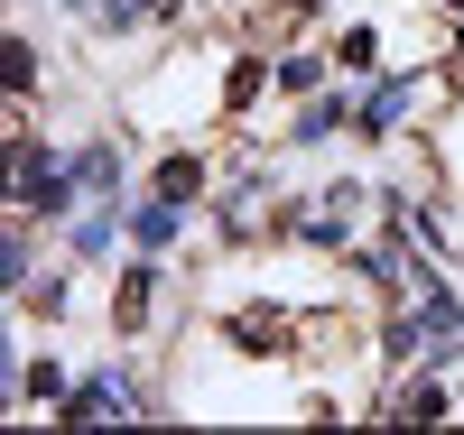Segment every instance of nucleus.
Instances as JSON below:
<instances>
[{"label": "nucleus", "mask_w": 464, "mask_h": 435, "mask_svg": "<svg viewBox=\"0 0 464 435\" xmlns=\"http://www.w3.org/2000/svg\"><path fill=\"white\" fill-rule=\"evenodd\" d=\"M159 408H168V399H159L130 362H93V371H74L56 426H140V417H159Z\"/></svg>", "instance_id": "nucleus-1"}, {"label": "nucleus", "mask_w": 464, "mask_h": 435, "mask_svg": "<svg viewBox=\"0 0 464 435\" xmlns=\"http://www.w3.org/2000/svg\"><path fill=\"white\" fill-rule=\"evenodd\" d=\"M159 297H168V260L130 251L121 279H111V343H149L159 334Z\"/></svg>", "instance_id": "nucleus-2"}, {"label": "nucleus", "mask_w": 464, "mask_h": 435, "mask_svg": "<svg viewBox=\"0 0 464 435\" xmlns=\"http://www.w3.org/2000/svg\"><path fill=\"white\" fill-rule=\"evenodd\" d=\"M65 167H74V194H130V139L121 130H84V139H65Z\"/></svg>", "instance_id": "nucleus-3"}, {"label": "nucleus", "mask_w": 464, "mask_h": 435, "mask_svg": "<svg viewBox=\"0 0 464 435\" xmlns=\"http://www.w3.org/2000/svg\"><path fill=\"white\" fill-rule=\"evenodd\" d=\"M149 194H168V204H214V167L196 139H168L159 157H149Z\"/></svg>", "instance_id": "nucleus-4"}, {"label": "nucleus", "mask_w": 464, "mask_h": 435, "mask_svg": "<svg viewBox=\"0 0 464 435\" xmlns=\"http://www.w3.org/2000/svg\"><path fill=\"white\" fill-rule=\"evenodd\" d=\"M334 130H353V84H334L325 93H306V102H288V148H325Z\"/></svg>", "instance_id": "nucleus-5"}, {"label": "nucleus", "mask_w": 464, "mask_h": 435, "mask_svg": "<svg viewBox=\"0 0 464 435\" xmlns=\"http://www.w3.org/2000/svg\"><path fill=\"white\" fill-rule=\"evenodd\" d=\"M186 213L196 204H168V194H130V251H149V260H177L186 251Z\"/></svg>", "instance_id": "nucleus-6"}, {"label": "nucleus", "mask_w": 464, "mask_h": 435, "mask_svg": "<svg viewBox=\"0 0 464 435\" xmlns=\"http://www.w3.org/2000/svg\"><path fill=\"white\" fill-rule=\"evenodd\" d=\"M325 84H334L325 37H316V47H279V102H306V93H325Z\"/></svg>", "instance_id": "nucleus-7"}, {"label": "nucleus", "mask_w": 464, "mask_h": 435, "mask_svg": "<svg viewBox=\"0 0 464 435\" xmlns=\"http://www.w3.org/2000/svg\"><path fill=\"white\" fill-rule=\"evenodd\" d=\"M437 176L464 185V84L446 93V121H437Z\"/></svg>", "instance_id": "nucleus-8"}, {"label": "nucleus", "mask_w": 464, "mask_h": 435, "mask_svg": "<svg viewBox=\"0 0 464 435\" xmlns=\"http://www.w3.org/2000/svg\"><path fill=\"white\" fill-rule=\"evenodd\" d=\"M428 10H437V19H455V28H464V0H428Z\"/></svg>", "instance_id": "nucleus-9"}, {"label": "nucleus", "mask_w": 464, "mask_h": 435, "mask_svg": "<svg viewBox=\"0 0 464 435\" xmlns=\"http://www.w3.org/2000/svg\"><path fill=\"white\" fill-rule=\"evenodd\" d=\"M455 65H464V28H455Z\"/></svg>", "instance_id": "nucleus-10"}]
</instances>
